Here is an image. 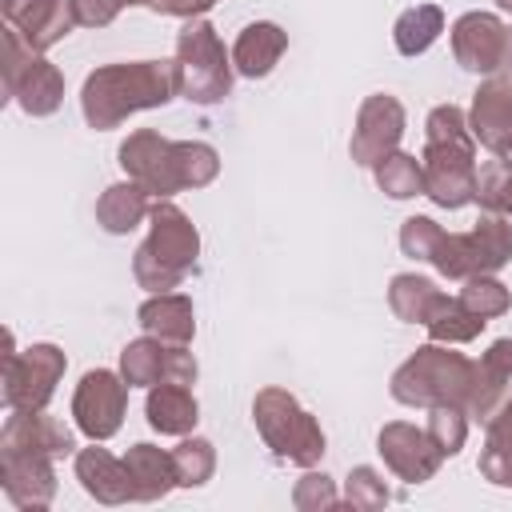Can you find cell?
I'll list each match as a JSON object with an SVG mask.
<instances>
[{"label": "cell", "mask_w": 512, "mask_h": 512, "mask_svg": "<svg viewBox=\"0 0 512 512\" xmlns=\"http://www.w3.org/2000/svg\"><path fill=\"white\" fill-rule=\"evenodd\" d=\"M176 96V60H116L84 76L80 116L92 132H112L128 116L164 108Z\"/></svg>", "instance_id": "cell-1"}, {"label": "cell", "mask_w": 512, "mask_h": 512, "mask_svg": "<svg viewBox=\"0 0 512 512\" xmlns=\"http://www.w3.org/2000/svg\"><path fill=\"white\" fill-rule=\"evenodd\" d=\"M200 260V232L192 216L172 204L156 200L148 212V236L132 252V276L144 292H176Z\"/></svg>", "instance_id": "cell-2"}, {"label": "cell", "mask_w": 512, "mask_h": 512, "mask_svg": "<svg viewBox=\"0 0 512 512\" xmlns=\"http://www.w3.org/2000/svg\"><path fill=\"white\" fill-rule=\"evenodd\" d=\"M472 384V360L456 352V344H420L388 380V392L404 408H436V404H460L468 400Z\"/></svg>", "instance_id": "cell-3"}, {"label": "cell", "mask_w": 512, "mask_h": 512, "mask_svg": "<svg viewBox=\"0 0 512 512\" xmlns=\"http://www.w3.org/2000/svg\"><path fill=\"white\" fill-rule=\"evenodd\" d=\"M252 424L264 448H272L276 460H288L296 468H316L328 452L320 420L288 388H276V384L260 388L252 400Z\"/></svg>", "instance_id": "cell-4"}, {"label": "cell", "mask_w": 512, "mask_h": 512, "mask_svg": "<svg viewBox=\"0 0 512 512\" xmlns=\"http://www.w3.org/2000/svg\"><path fill=\"white\" fill-rule=\"evenodd\" d=\"M176 88L188 104L212 108L232 96V52H224V40L216 36L212 20L192 16L176 32Z\"/></svg>", "instance_id": "cell-5"}, {"label": "cell", "mask_w": 512, "mask_h": 512, "mask_svg": "<svg viewBox=\"0 0 512 512\" xmlns=\"http://www.w3.org/2000/svg\"><path fill=\"white\" fill-rule=\"evenodd\" d=\"M512 260V220L500 212H484L468 232H440L432 248V268L444 280H468L500 272Z\"/></svg>", "instance_id": "cell-6"}, {"label": "cell", "mask_w": 512, "mask_h": 512, "mask_svg": "<svg viewBox=\"0 0 512 512\" xmlns=\"http://www.w3.org/2000/svg\"><path fill=\"white\" fill-rule=\"evenodd\" d=\"M4 100L24 116H52L64 104V72L4 24Z\"/></svg>", "instance_id": "cell-7"}, {"label": "cell", "mask_w": 512, "mask_h": 512, "mask_svg": "<svg viewBox=\"0 0 512 512\" xmlns=\"http://www.w3.org/2000/svg\"><path fill=\"white\" fill-rule=\"evenodd\" d=\"M68 356L56 344H28L16 348L12 332H8V352H4V408H48V400L56 396V384L64 380Z\"/></svg>", "instance_id": "cell-8"}, {"label": "cell", "mask_w": 512, "mask_h": 512, "mask_svg": "<svg viewBox=\"0 0 512 512\" xmlns=\"http://www.w3.org/2000/svg\"><path fill=\"white\" fill-rule=\"evenodd\" d=\"M424 164V196L436 208H468L476 204V136H460V140H424L420 152Z\"/></svg>", "instance_id": "cell-9"}, {"label": "cell", "mask_w": 512, "mask_h": 512, "mask_svg": "<svg viewBox=\"0 0 512 512\" xmlns=\"http://www.w3.org/2000/svg\"><path fill=\"white\" fill-rule=\"evenodd\" d=\"M452 56L464 72L508 76L512 72V24L496 12H464L448 28Z\"/></svg>", "instance_id": "cell-10"}, {"label": "cell", "mask_w": 512, "mask_h": 512, "mask_svg": "<svg viewBox=\"0 0 512 512\" xmlns=\"http://www.w3.org/2000/svg\"><path fill=\"white\" fill-rule=\"evenodd\" d=\"M116 164L124 168L128 180H136L152 200H172L184 192L180 180V160H176V140L160 136L156 128H136L128 140L116 148Z\"/></svg>", "instance_id": "cell-11"}, {"label": "cell", "mask_w": 512, "mask_h": 512, "mask_svg": "<svg viewBox=\"0 0 512 512\" xmlns=\"http://www.w3.org/2000/svg\"><path fill=\"white\" fill-rule=\"evenodd\" d=\"M128 380L112 368H88L72 392V424L88 440H112L128 412Z\"/></svg>", "instance_id": "cell-12"}, {"label": "cell", "mask_w": 512, "mask_h": 512, "mask_svg": "<svg viewBox=\"0 0 512 512\" xmlns=\"http://www.w3.org/2000/svg\"><path fill=\"white\" fill-rule=\"evenodd\" d=\"M408 128V112L392 92H368L356 108V124H352V140H348V156L360 168H372L376 160H384L388 152L400 148Z\"/></svg>", "instance_id": "cell-13"}, {"label": "cell", "mask_w": 512, "mask_h": 512, "mask_svg": "<svg viewBox=\"0 0 512 512\" xmlns=\"http://www.w3.org/2000/svg\"><path fill=\"white\" fill-rule=\"evenodd\" d=\"M376 452L384 460V468L404 480V484H424L440 472L444 456L440 448L432 444V436L408 420H388L380 432H376Z\"/></svg>", "instance_id": "cell-14"}, {"label": "cell", "mask_w": 512, "mask_h": 512, "mask_svg": "<svg viewBox=\"0 0 512 512\" xmlns=\"http://www.w3.org/2000/svg\"><path fill=\"white\" fill-rule=\"evenodd\" d=\"M0 452H40V456H76V436L64 420L48 416L44 408L36 412H24V408H12L4 428H0Z\"/></svg>", "instance_id": "cell-15"}, {"label": "cell", "mask_w": 512, "mask_h": 512, "mask_svg": "<svg viewBox=\"0 0 512 512\" xmlns=\"http://www.w3.org/2000/svg\"><path fill=\"white\" fill-rule=\"evenodd\" d=\"M0 488L20 512H40L56 500V464L40 452H0Z\"/></svg>", "instance_id": "cell-16"}, {"label": "cell", "mask_w": 512, "mask_h": 512, "mask_svg": "<svg viewBox=\"0 0 512 512\" xmlns=\"http://www.w3.org/2000/svg\"><path fill=\"white\" fill-rule=\"evenodd\" d=\"M512 396V336H500L488 344V352H480V360H472V384H468V400L464 412L468 420H484Z\"/></svg>", "instance_id": "cell-17"}, {"label": "cell", "mask_w": 512, "mask_h": 512, "mask_svg": "<svg viewBox=\"0 0 512 512\" xmlns=\"http://www.w3.org/2000/svg\"><path fill=\"white\" fill-rule=\"evenodd\" d=\"M468 128L484 152H500L512 140V76H484L472 92Z\"/></svg>", "instance_id": "cell-18"}, {"label": "cell", "mask_w": 512, "mask_h": 512, "mask_svg": "<svg viewBox=\"0 0 512 512\" xmlns=\"http://www.w3.org/2000/svg\"><path fill=\"white\" fill-rule=\"evenodd\" d=\"M0 8H4V24L16 28L36 52H48L76 28L68 0H4Z\"/></svg>", "instance_id": "cell-19"}, {"label": "cell", "mask_w": 512, "mask_h": 512, "mask_svg": "<svg viewBox=\"0 0 512 512\" xmlns=\"http://www.w3.org/2000/svg\"><path fill=\"white\" fill-rule=\"evenodd\" d=\"M72 468H76L80 488H84V492H88L96 504L120 508V504L136 500V496H132V476H128L124 456L116 460L108 448H100V440H92L88 448H76Z\"/></svg>", "instance_id": "cell-20"}, {"label": "cell", "mask_w": 512, "mask_h": 512, "mask_svg": "<svg viewBox=\"0 0 512 512\" xmlns=\"http://www.w3.org/2000/svg\"><path fill=\"white\" fill-rule=\"evenodd\" d=\"M284 52H288V32L272 20H252L240 28V36L232 44V68L248 80H264L280 64Z\"/></svg>", "instance_id": "cell-21"}, {"label": "cell", "mask_w": 512, "mask_h": 512, "mask_svg": "<svg viewBox=\"0 0 512 512\" xmlns=\"http://www.w3.org/2000/svg\"><path fill=\"white\" fill-rule=\"evenodd\" d=\"M136 324L164 344H192L196 308L184 292H148V300L136 308Z\"/></svg>", "instance_id": "cell-22"}, {"label": "cell", "mask_w": 512, "mask_h": 512, "mask_svg": "<svg viewBox=\"0 0 512 512\" xmlns=\"http://www.w3.org/2000/svg\"><path fill=\"white\" fill-rule=\"evenodd\" d=\"M124 464H128V476H132V496L140 504H156L164 500L176 484V464H172V448H156V444H132L124 452Z\"/></svg>", "instance_id": "cell-23"}, {"label": "cell", "mask_w": 512, "mask_h": 512, "mask_svg": "<svg viewBox=\"0 0 512 512\" xmlns=\"http://www.w3.org/2000/svg\"><path fill=\"white\" fill-rule=\"evenodd\" d=\"M144 416H148V428L160 436H188L196 432L200 404L188 384H152L144 400Z\"/></svg>", "instance_id": "cell-24"}, {"label": "cell", "mask_w": 512, "mask_h": 512, "mask_svg": "<svg viewBox=\"0 0 512 512\" xmlns=\"http://www.w3.org/2000/svg\"><path fill=\"white\" fill-rule=\"evenodd\" d=\"M152 212V196L136 184V180H116L100 192L96 200V224L108 232V236H128L136 232Z\"/></svg>", "instance_id": "cell-25"}, {"label": "cell", "mask_w": 512, "mask_h": 512, "mask_svg": "<svg viewBox=\"0 0 512 512\" xmlns=\"http://www.w3.org/2000/svg\"><path fill=\"white\" fill-rule=\"evenodd\" d=\"M440 32H444V8L440 4H412V8H404L396 16L392 44H396L400 56L416 60V56H424L440 40Z\"/></svg>", "instance_id": "cell-26"}, {"label": "cell", "mask_w": 512, "mask_h": 512, "mask_svg": "<svg viewBox=\"0 0 512 512\" xmlns=\"http://www.w3.org/2000/svg\"><path fill=\"white\" fill-rule=\"evenodd\" d=\"M440 296L444 292L436 288V280H428L420 272H396L388 280V308L404 324H424L432 316V308L440 304Z\"/></svg>", "instance_id": "cell-27"}, {"label": "cell", "mask_w": 512, "mask_h": 512, "mask_svg": "<svg viewBox=\"0 0 512 512\" xmlns=\"http://www.w3.org/2000/svg\"><path fill=\"white\" fill-rule=\"evenodd\" d=\"M168 352L172 344L156 340V336H136L120 348V376L132 384V388H152V384H164L168 380Z\"/></svg>", "instance_id": "cell-28"}, {"label": "cell", "mask_w": 512, "mask_h": 512, "mask_svg": "<svg viewBox=\"0 0 512 512\" xmlns=\"http://www.w3.org/2000/svg\"><path fill=\"white\" fill-rule=\"evenodd\" d=\"M484 316H476L460 296H440V304L432 308V316L424 320V332H428V340H436V344H468V340H476L480 332H484Z\"/></svg>", "instance_id": "cell-29"}, {"label": "cell", "mask_w": 512, "mask_h": 512, "mask_svg": "<svg viewBox=\"0 0 512 512\" xmlns=\"http://www.w3.org/2000/svg\"><path fill=\"white\" fill-rule=\"evenodd\" d=\"M372 180L388 200H412L424 196V164L412 152H388L384 160L372 164Z\"/></svg>", "instance_id": "cell-30"}, {"label": "cell", "mask_w": 512, "mask_h": 512, "mask_svg": "<svg viewBox=\"0 0 512 512\" xmlns=\"http://www.w3.org/2000/svg\"><path fill=\"white\" fill-rule=\"evenodd\" d=\"M172 464H176V484L180 488H204L216 476V448H212V440L188 432L172 448Z\"/></svg>", "instance_id": "cell-31"}, {"label": "cell", "mask_w": 512, "mask_h": 512, "mask_svg": "<svg viewBox=\"0 0 512 512\" xmlns=\"http://www.w3.org/2000/svg\"><path fill=\"white\" fill-rule=\"evenodd\" d=\"M424 432L432 436V444L440 448V456L452 460V456H460V448L468 440V412L460 404H436V408H428Z\"/></svg>", "instance_id": "cell-32"}, {"label": "cell", "mask_w": 512, "mask_h": 512, "mask_svg": "<svg viewBox=\"0 0 512 512\" xmlns=\"http://www.w3.org/2000/svg\"><path fill=\"white\" fill-rule=\"evenodd\" d=\"M464 288L456 292L476 316H484V320H496V316H504L508 308H512V292H508V284L504 280H496V272H488V276H468V280H460Z\"/></svg>", "instance_id": "cell-33"}, {"label": "cell", "mask_w": 512, "mask_h": 512, "mask_svg": "<svg viewBox=\"0 0 512 512\" xmlns=\"http://www.w3.org/2000/svg\"><path fill=\"white\" fill-rule=\"evenodd\" d=\"M344 508H356V512H376L392 500L384 476L372 468V464H356L348 476H344V492H340Z\"/></svg>", "instance_id": "cell-34"}, {"label": "cell", "mask_w": 512, "mask_h": 512, "mask_svg": "<svg viewBox=\"0 0 512 512\" xmlns=\"http://www.w3.org/2000/svg\"><path fill=\"white\" fill-rule=\"evenodd\" d=\"M176 160L184 188H208L220 176V152L204 140H176Z\"/></svg>", "instance_id": "cell-35"}, {"label": "cell", "mask_w": 512, "mask_h": 512, "mask_svg": "<svg viewBox=\"0 0 512 512\" xmlns=\"http://www.w3.org/2000/svg\"><path fill=\"white\" fill-rule=\"evenodd\" d=\"M476 204L484 212H500V216L512 220V164L492 156L480 168V176H476Z\"/></svg>", "instance_id": "cell-36"}, {"label": "cell", "mask_w": 512, "mask_h": 512, "mask_svg": "<svg viewBox=\"0 0 512 512\" xmlns=\"http://www.w3.org/2000/svg\"><path fill=\"white\" fill-rule=\"evenodd\" d=\"M292 504L300 512H328V508H340V492H336V480L328 472H316V468H304V476L292 484Z\"/></svg>", "instance_id": "cell-37"}, {"label": "cell", "mask_w": 512, "mask_h": 512, "mask_svg": "<svg viewBox=\"0 0 512 512\" xmlns=\"http://www.w3.org/2000/svg\"><path fill=\"white\" fill-rule=\"evenodd\" d=\"M440 224L432 220V216H408L404 224H400V252L404 256H412V260H432V248H436V240H440Z\"/></svg>", "instance_id": "cell-38"}, {"label": "cell", "mask_w": 512, "mask_h": 512, "mask_svg": "<svg viewBox=\"0 0 512 512\" xmlns=\"http://www.w3.org/2000/svg\"><path fill=\"white\" fill-rule=\"evenodd\" d=\"M72 4V16H76V28H108L124 0H68Z\"/></svg>", "instance_id": "cell-39"}, {"label": "cell", "mask_w": 512, "mask_h": 512, "mask_svg": "<svg viewBox=\"0 0 512 512\" xmlns=\"http://www.w3.org/2000/svg\"><path fill=\"white\" fill-rule=\"evenodd\" d=\"M484 444L496 448V452H512V396L488 416V424H484Z\"/></svg>", "instance_id": "cell-40"}, {"label": "cell", "mask_w": 512, "mask_h": 512, "mask_svg": "<svg viewBox=\"0 0 512 512\" xmlns=\"http://www.w3.org/2000/svg\"><path fill=\"white\" fill-rule=\"evenodd\" d=\"M480 476L496 488H512V452H496V448H480Z\"/></svg>", "instance_id": "cell-41"}, {"label": "cell", "mask_w": 512, "mask_h": 512, "mask_svg": "<svg viewBox=\"0 0 512 512\" xmlns=\"http://www.w3.org/2000/svg\"><path fill=\"white\" fill-rule=\"evenodd\" d=\"M212 4H220V0H156L152 12H160V16H176V20H192V16H204Z\"/></svg>", "instance_id": "cell-42"}, {"label": "cell", "mask_w": 512, "mask_h": 512, "mask_svg": "<svg viewBox=\"0 0 512 512\" xmlns=\"http://www.w3.org/2000/svg\"><path fill=\"white\" fill-rule=\"evenodd\" d=\"M496 160H504V164H512V140H508V144H504V148L496 152Z\"/></svg>", "instance_id": "cell-43"}, {"label": "cell", "mask_w": 512, "mask_h": 512, "mask_svg": "<svg viewBox=\"0 0 512 512\" xmlns=\"http://www.w3.org/2000/svg\"><path fill=\"white\" fill-rule=\"evenodd\" d=\"M496 8H500V12H512V0H496Z\"/></svg>", "instance_id": "cell-44"}]
</instances>
